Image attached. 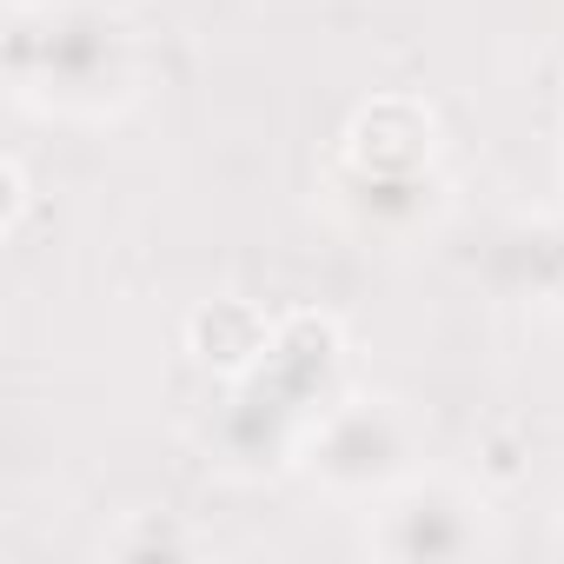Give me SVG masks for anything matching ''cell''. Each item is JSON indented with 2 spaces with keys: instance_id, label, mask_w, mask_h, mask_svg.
<instances>
[{
  "instance_id": "3957f363",
  "label": "cell",
  "mask_w": 564,
  "mask_h": 564,
  "mask_svg": "<svg viewBox=\"0 0 564 564\" xmlns=\"http://www.w3.org/2000/svg\"><path fill=\"white\" fill-rule=\"evenodd\" d=\"M366 544L399 564L478 557V551H491V524H485L478 491H465L452 478H405L399 491L379 498V524L366 531Z\"/></svg>"
},
{
  "instance_id": "277c9868",
  "label": "cell",
  "mask_w": 564,
  "mask_h": 564,
  "mask_svg": "<svg viewBox=\"0 0 564 564\" xmlns=\"http://www.w3.org/2000/svg\"><path fill=\"white\" fill-rule=\"evenodd\" d=\"M339 366H346V333H339V319L300 306V313H279V326H272V352H265V366H259L252 379H259L272 399H286L293 412L319 419V412L333 405Z\"/></svg>"
},
{
  "instance_id": "8992f818",
  "label": "cell",
  "mask_w": 564,
  "mask_h": 564,
  "mask_svg": "<svg viewBox=\"0 0 564 564\" xmlns=\"http://www.w3.org/2000/svg\"><path fill=\"white\" fill-rule=\"evenodd\" d=\"M333 199H339V213H346L359 232H372V239H412V232H425V226L438 219V206H445V193H438L432 173H352V166H339V160H333Z\"/></svg>"
},
{
  "instance_id": "30bf717a",
  "label": "cell",
  "mask_w": 564,
  "mask_h": 564,
  "mask_svg": "<svg viewBox=\"0 0 564 564\" xmlns=\"http://www.w3.org/2000/svg\"><path fill=\"white\" fill-rule=\"evenodd\" d=\"M557 160H564V153H557Z\"/></svg>"
},
{
  "instance_id": "9c48e42d",
  "label": "cell",
  "mask_w": 564,
  "mask_h": 564,
  "mask_svg": "<svg viewBox=\"0 0 564 564\" xmlns=\"http://www.w3.org/2000/svg\"><path fill=\"white\" fill-rule=\"evenodd\" d=\"M551 551H557V557H564V524H557V538H551Z\"/></svg>"
},
{
  "instance_id": "ba28073f",
  "label": "cell",
  "mask_w": 564,
  "mask_h": 564,
  "mask_svg": "<svg viewBox=\"0 0 564 564\" xmlns=\"http://www.w3.org/2000/svg\"><path fill=\"white\" fill-rule=\"evenodd\" d=\"M28 206H34V186H28V166L8 153L0 160V232H21V219H28Z\"/></svg>"
},
{
  "instance_id": "5b68a950",
  "label": "cell",
  "mask_w": 564,
  "mask_h": 564,
  "mask_svg": "<svg viewBox=\"0 0 564 564\" xmlns=\"http://www.w3.org/2000/svg\"><path fill=\"white\" fill-rule=\"evenodd\" d=\"M438 160V120L412 94L366 100L339 133V166L352 173H432Z\"/></svg>"
},
{
  "instance_id": "52a82bcc",
  "label": "cell",
  "mask_w": 564,
  "mask_h": 564,
  "mask_svg": "<svg viewBox=\"0 0 564 564\" xmlns=\"http://www.w3.org/2000/svg\"><path fill=\"white\" fill-rule=\"evenodd\" d=\"M272 326H279V319H265L252 300H206V306L186 313V352H193L199 372L239 386V379H252V372L265 366Z\"/></svg>"
},
{
  "instance_id": "6da1fadb",
  "label": "cell",
  "mask_w": 564,
  "mask_h": 564,
  "mask_svg": "<svg viewBox=\"0 0 564 564\" xmlns=\"http://www.w3.org/2000/svg\"><path fill=\"white\" fill-rule=\"evenodd\" d=\"M8 87L34 113L113 120L140 87V41L100 0H34L8 21Z\"/></svg>"
},
{
  "instance_id": "7a4b0ae2",
  "label": "cell",
  "mask_w": 564,
  "mask_h": 564,
  "mask_svg": "<svg viewBox=\"0 0 564 564\" xmlns=\"http://www.w3.org/2000/svg\"><path fill=\"white\" fill-rule=\"evenodd\" d=\"M300 465L313 485L339 491V498H386L412 478L419 465V425L399 399H333L306 438H300Z\"/></svg>"
}]
</instances>
